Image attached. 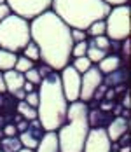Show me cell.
Returning <instances> with one entry per match:
<instances>
[{"instance_id": "cell-1", "label": "cell", "mask_w": 131, "mask_h": 152, "mask_svg": "<svg viewBox=\"0 0 131 152\" xmlns=\"http://www.w3.org/2000/svg\"><path fill=\"white\" fill-rule=\"evenodd\" d=\"M30 35L40 53V63L61 72L72 61L70 28L51 9L30 21Z\"/></svg>"}, {"instance_id": "cell-2", "label": "cell", "mask_w": 131, "mask_h": 152, "mask_svg": "<svg viewBox=\"0 0 131 152\" xmlns=\"http://www.w3.org/2000/svg\"><path fill=\"white\" fill-rule=\"evenodd\" d=\"M39 105H37V119L42 124L44 131H58L67 121L68 102L61 89L59 72H51L44 77L39 86Z\"/></svg>"}, {"instance_id": "cell-3", "label": "cell", "mask_w": 131, "mask_h": 152, "mask_svg": "<svg viewBox=\"0 0 131 152\" xmlns=\"http://www.w3.org/2000/svg\"><path fill=\"white\" fill-rule=\"evenodd\" d=\"M110 5L103 0H53L51 11L70 28L86 31L94 21L105 19Z\"/></svg>"}, {"instance_id": "cell-4", "label": "cell", "mask_w": 131, "mask_h": 152, "mask_svg": "<svg viewBox=\"0 0 131 152\" xmlns=\"http://www.w3.org/2000/svg\"><path fill=\"white\" fill-rule=\"evenodd\" d=\"M87 112L89 105L81 100L68 105L67 121L56 131L59 152H82L86 137L91 129L87 121Z\"/></svg>"}, {"instance_id": "cell-5", "label": "cell", "mask_w": 131, "mask_h": 152, "mask_svg": "<svg viewBox=\"0 0 131 152\" xmlns=\"http://www.w3.org/2000/svg\"><path fill=\"white\" fill-rule=\"evenodd\" d=\"M30 40V21L11 12L0 23V49L19 54Z\"/></svg>"}, {"instance_id": "cell-6", "label": "cell", "mask_w": 131, "mask_h": 152, "mask_svg": "<svg viewBox=\"0 0 131 152\" xmlns=\"http://www.w3.org/2000/svg\"><path fill=\"white\" fill-rule=\"evenodd\" d=\"M130 5H117L110 9L108 16L105 18V37L108 40L124 42L126 39H130Z\"/></svg>"}, {"instance_id": "cell-7", "label": "cell", "mask_w": 131, "mask_h": 152, "mask_svg": "<svg viewBox=\"0 0 131 152\" xmlns=\"http://www.w3.org/2000/svg\"><path fill=\"white\" fill-rule=\"evenodd\" d=\"M53 0H5V5L11 9V12L26 21L35 19L37 16L44 14L51 9Z\"/></svg>"}, {"instance_id": "cell-8", "label": "cell", "mask_w": 131, "mask_h": 152, "mask_svg": "<svg viewBox=\"0 0 131 152\" xmlns=\"http://www.w3.org/2000/svg\"><path fill=\"white\" fill-rule=\"evenodd\" d=\"M59 80H61V89L68 103L79 102L81 98V74L73 68L72 65H67L59 72Z\"/></svg>"}, {"instance_id": "cell-9", "label": "cell", "mask_w": 131, "mask_h": 152, "mask_svg": "<svg viewBox=\"0 0 131 152\" xmlns=\"http://www.w3.org/2000/svg\"><path fill=\"white\" fill-rule=\"evenodd\" d=\"M103 84V74L98 70L96 65H93L86 74L81 75V102L89 103L94 96L96 89Z\"/></svg>"}, {"instance_id": "cell-10", "label": "cell", "mask_w": 131, "mask_h": 152, "mask_svg": "<svg viewBox=\"0 0 131 152\" xmlns=\"http://www.w3.org/2000/svg\"><path fill=\"white\" fill-rule=\"evenodd\" d=\"M112 142L107 135V129L103 128H91L86 137L82 152H110Z\"/></svg>"}, {"instance_id": "cell-11", "label": "cell", "mask_w": 131, "mask_h": 152, "mask_svg": "<svg viewBox=\"0 0 131 152\" xmlns=\"http://www.w3.org/2000/svg\"><path fill=\"white\" fill-rule=\"evenodd\" d=\"M44 135H45V131H44L42 124L39 122V119H33V121H28V128L23 133H19L18 138H19L23 149L35 151L39 147V143H40V140H42Z\"/></svg>"}, {"instance_id": "cell-12", "label": "cell", "mask_w": 131, "mask_h": 152, "mask_svg": "<svg viewBox=\"0 0 131 152\" xmlns=\"http://www.w3.org/2000/svg\"><path fill=\"white\" fill-rule=\"evenodd\" d=\"M130 129V119H124L122 115L112 117V121L107 126V135L110 138V142H117L122 135H126Z\"/></svg>"}, {"instance_id": "cell-13", "label": "cell", "mask_w": 131, "mask_h": 152, "mask_svg": "<svg viewBox=\"0 0 131 152\" xmlns=\"http://www.w3.org/2000/svg\"><path fill=\"white\" fill-rule=\"evenodd\" d=\"M112 112H103L100 108H89L87 112V121H89V128H103L107 129L108 122L112 121Z\"/></svg>"}, {"instance_id": "cell-14", "label": "cell", "mask_w": 131, "mask_h": 152, "mask_svg": "<svg viewBox=\"0 0 131 152\" xmlns=\"http://www.w3.org/2000/svg\"><path fill=\"white\" fill-rule=\"evenodd\" d=\"M4 80H5V89H7L9 94H14V93L21 91L23 86H25V75L16 72V70L4 72Z\"/></svg>"}, {"instance_id": "cell-15", "label": "cell", "mask_w": 131, "mask_h": 152, "mask_svg": "<svg viewBox=\"0 0 131 152\" xmlns=\"http://www.w3.org/2000/svg\"><path fill=\"white\" fill-rule=\"evenodd\" d=\"M96 66L103 75H108L122 66V58H121V54H107Z\"/></svg>"}, {"instance_id": "cell-16", "label": "cell", "mask_w": 131, "mask_h": 152, "mask_svg": "<svg viewBox=\"0 0 131 152\" xmlns=\"http://www.w3.org/2000/svg\"><path fill=\"white\" fill-rule=\"evenodd\" d=\"M35 152H59L56 131H47L42 137V140H40L39 147L35 149Z\"/></svg>"}, {"instance_id": "cell-17", "label": "cell", "mask_w": 131, "mask_h": 152, "mask_svg": "<svg viewBox=\"0 0 131 152\" xmlns=\"http://www.w3.org/2000/svg\"><path fill=\"white\" fill-rule=\"evenodd\" d=\"M126 80H128V66H121L116 72H112L108 75H103V86L114 89L117 84H122V82L126 84Z\"/></svg>"}, {"instance_id": "cell-18", "label": "cell", "mask_w": 131, "mask_h": 152, "mask_svg": "<svg viewBox=\"0 0 131 152\" xmlns=\"http://www.w3.org/2000/svg\"><path fill=\"white\" fill-rule=\"evenodd\" d=\"M16 61H18V54L11 53V51H5V49H0V72H9V70H14Z\"/></svg>"}, {"instance_id": "cell-19", "label": "cell", "mask_w": 131, "mask_h": 152, "mask_svg": "<svg viewBox=\"0 0 131 152\" xmlns=\"http://www.w3.org/2000/svg\"><path fill=\"white\" fill-rule=\"evenodd\" d=\"M107 56V53L105 51H102L100 47H96L94 46V42H93V39H87V51H86V58L93 65H98L100 61L103 60Z\"/></svg>"}, {"instance_id": "cell-20", "label": "cell", "mask_w": 131, "mask_h": 152, "mask_svg": "<svg viewBox=\"0 0 131 152\" xmlns=\"http://www.w3.org/2000/svg\"><path fill=\"white\" fill-rule=\"evenodd\" d=\"M23 149L18 137H4L0 140V152H19Z\"/></svg>"}, {"instance_id": "cell-21", "label": "cell", "mask_w": 131, "mask_h": 152, "mask_svg": "<svg viewBox=\"0 0 131 152\" xmlns=\"http://www.w3.org/2000/svg\"><path fill=\"white\" fill-rule=\"evenodd\" d=\"M16 112H18V115H21V117L26 119V121H33V119H37V108L30 107L25 100H21V102L16 103Z\"/></svg>"}, {"instance_id": "cell-22", "label": "cell", "mask_w": 131, "mask_h": 152, "mask_svg": "<svg viewBox=\"0 0 131 152\" xmlns=\"http://www.w3.org/2000/svg\"><path fill=\"white\" fill-rule=\"evenodd\" d=\"M21 53H23V56H25V58L31 60L33 63H35V61H40V53H39V47H37V44H35L33 40H30L28 44H26V47H25Z\"/></svg>"}, {"instance_id": "cell-23", "label": "cell", "mask_w": 131, "mask_h": 152, "mask_svg": "<svg viewBox=\"0 0 131 152\" xmlns=\"http://www.w3.org/2000/svg\"><path fill=\"white\" fill-rule=\"evenodd\" d=\"M86 35L87 39H94V37H102L105 35V19H100V21H94L89 28L86 30Z\"/></svg>"}, {"instance_id": "cell-24", "label": "cell", "mask_w": 131, "mask_h": 152, "mask_svg": "<svg viewBox=\"0 0 131 152\" xmlns=\"http://www.w3.org/2000/svg\"><path fill=\"white\" fill-rule=\"evenodd\" d=\"M70 65H72V66L79 72V74H81V75H82V74H86L87 70L93 66V63L87 60L86 56H82V58H73V60L70 61Z\"/></svg>"}, {"instance_id": "cell-25", "label": "cell", "mask_w": 131, "mask_h": 152, "mask_svg": "<svg viewBox=\"0 0 131 152\" xmlns=\"http://www.w3.org/2000/svg\"><path fill=\"white\" fill-rule=\"evenodd\" d=\"M35 66V63L28 58H25L23 54H18V61H16V66L14 70L16 72H19V74H26L30 68H33Z\"/></svg>"}, {"instance_id": "cell-26", "label": "cell", "mask_w": 131, "mask_h": 152, "mask_svg": "<svg viewBox=\"0 0 131 152\" xmlns=\"http://www.w3.org/2000/svg\"><path fill=\"white\" fill-rule=\"evenodd\" d=\"M25 75V80H28V82H31L33 86H40V82H42V77H40V74H39V70H37V66H33V68H30L26 74H23Z\"/></svg>"}, {"instance_id": "cell-27", "label": "cell", "mask_w": 131, "mask_h": 152, "mask_svg": "<svg viewBox=\"0 0 131 152\" xmlns=\"http://www.w3.org/2000/svg\"><path fill=\"white\" fill-rule=\"evenodd\" d=\"M86 51H87V40L79 42V44H73V47H72V60L73 58H82V56H86Z\"/></svg>"}, {"instance_id": "cell-28", "label": "cell", "mask_w": 131, "mask_h": 152, "mask_svg": "<svg viewBox=\"0 0 131 152\" xmlns=\"http://www.w3.org/2000/svg\"><path fill=\"white\" fill-rule=\"evenodd\" d=\"M70 37H72L73 44H79V42H84L87 40V35L84 30H70Z\"/></svg>"}, {"instance_id": "cell-29", "label": "cell", "mask_w": 131, "mask_h": 152, "mask_svg": "<svg viewBox=\"0 0 131 152\" xmlns=\"http://www.w3.org/2000/svg\"><path fill=\"white\" fill-rule=\"evenodd\" d=\"M25 102L28 103L30 107H33V108H37V105H39V93L33 91V93H28L26 96H25Z\"/></svg>"}, {"instance_id": "cell-30", "label": "cell", "mask_w": 131, "mask_h": 152, "mask_svg": "<svg viewBox=\"0 0 131 152\" xmlns=\"http://www.w3.org/2000/svg\"><path fill=\"white\" fill-rule=\"evenodd\" d=\"M2 133H4V137H18V135H19L16 124H11V122L4 126V131H2Z\"/></svg>"}, {"instance_id": "cell-31", "label": "cell", "mask_w": 131, "mask_h": 152, "mask_svg": "<svg viewBox=\"0 0 131 152\" xmlns=\"http://www.w3.org/2000/svg\"><path fill=\"white\" fill-rule=\"evenodd\" d=\"M37 70H39V74H40V77H42V79H44V77H47L51 72H54V70H51V68H49L47 65H44V63H40V65L37 66Z\"/></svg>"}, {"instance_id": "cell-32", "label": "cell", "mask_w": 131, "mask_h": 152, "mask_svg": "<svg viewBox=\"0 0 131 152\" xmlns=\"http://www.w3.org/2000/svg\"><path fill=\"white\" fill-rule=\"evenodd\" d=\"M9 14H11V9H9L5 4H0V23H2V21H4Z\"/></svg>"}, {"instance_id": "cell-33", "label": "cell", "mask_w": 131, "mask_h": 152, "mask_svg": "<svg viewBox=\"0 0 131 152\" xmlns=\"http://www.w3.org/2000/svg\"><path fill=\"white\" fill-rule=\"evenodd\" d=\"M105 4H108L110 7H117V5H128V0H103Z\"/></svg>"}, {"instance_id": "cell-34", "label": "cell", "mask_w": 131, "mask_h": 152, "mask_svg": "<svg viewBox=\"0 0 131 152\" xmlns=\"http://www.w3.org/2000/svg\"><path fill=\"white\" fill-rule=\"evenodd\" d=\"M23 91L26 93H33V91H37V86H33L31 82H28V80H25V86H23Z\"/></svg>"}, {"instance_id": "cell-35", "label": "cell", "mask_w": 131, "mask_h": 152, "mask_svg": "<svg viewBox=\"0 0 131 152\" xmlns=\"http://www.w3.org/2000/svg\"><path fill=\"white\" fill-rule=\"evenodd\" d=\"M16 128H18V133H23V131L28 128V121H26V119H21V121L16 124Z\"/></svg>"}, {"instance_id": "cell-36", "label": "cell", "mask_w": 131, "mask_h": 152, "mask_svg": "<svg viewBox=\"0 0 131 152\" xmlns=\"http://www.w3.org/2000/svg\"><path fill=\"white\" fill-rule=\"evenodd\" d=\"M112 108H114V102H108V103H102L100 105V110H103V112H112Z\"/></svg>"}, {"instance_id": "cell-37", "label": "cell", "mask_w": 131, "mask_h": 152, "mask_svg": "<svg viewBox=\"0 0 131 152\" xmlns=\"http://www.w3.org/2000/svg\"><path fill=\"white\" fill-rule=\"evenodd\" d=\"M4 93H7V89H5V80H4V74L0 72V94H4Z\"/></svg>"}, {"instance_id": "cell-38", "label": "cell", "mask_w": 131, "mask_h": 152, "mask_svg": "<svg viewBox=\"0 0 131 152\" xmlns=\"http://www.w3.org/2000/svg\"><path fill=\"white\" fill-rule=\"evenodd\" d=\"M124 108L130 110V94H128V91H126V94H124Z\"/></svg>"}, {"instance_id": "cell-39", "label": "cell", "mask_w": 131, "mask_h": 152, "mask_svg": "<svg viewBox=\"0 0 131 152\" xmlns=\"http://www.w3.org/2000/svg\"><path fill=\"white\" fill-rule=\"evenodd\" d=\"M131 149H130V145H128V147H121V149H119V152H130Z\"/></svg>"}, {"instance_id": "cell-40", "label": "cell", "mask_w": 131, "mask_h": 152, "mask_svg": "<svg viewBox=\"0 0 131 152\" xmlns=\"http://www.w3.org/2000/svg\"><path fill=\"white\" fill-rule=\"evenodd\" d=\"M19 152H35V151H30V149H21Z\"/></svg>"}, {"instance_id": "cell-41", "label": "cell", "mask_w": 131, "mask_h": 152, "mask_svg": "<svg viewBox=\"0 0 131 152\" xmlns=\"http://www.w3.org/2000/svg\"><path fill=\"white\" fill-rule=\"evenodd\" d=\"M0 4H5V0H0Z\"/></svg>"}]
</instances>
